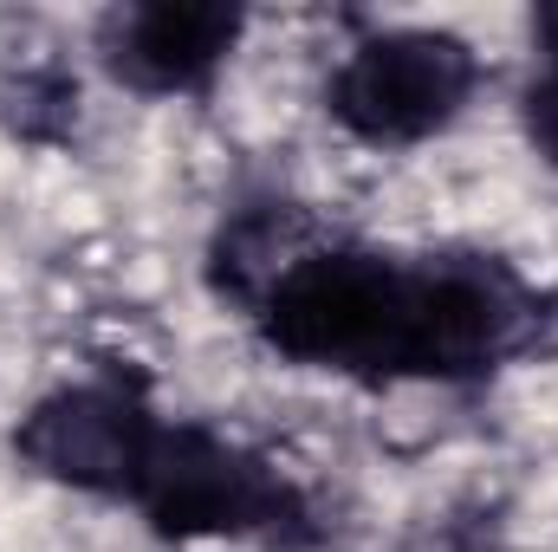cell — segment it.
Segmentation results:
<instances>
[{
  "label": "cell",
  "mask_w": 558,
  "mask_h": 552,
  "mask_svg": "<svg viewBox=\"0 0 558 552\" xmlns=\"http://www.w3.org/2000/svg\"><path fill=\"white\" fill-rule=\"evenodd\" d=\"M254 312L286 358L344 377H474L539 325V299L494 261H397L338 241H312Z\"/></svg>",
  "instance_id": "6da1fadb"
},
{
  "label": "cell",
  "mask_w": 558,
  "mask_h": 552,
  "mask_svg": "<svg viewBox=\"0 0 558 552\" xmlns=\"http://www.w3.org/2000/svg\"><path fill=\"white\" fill-rule=\"evenodd\" d=\"M474 92V52L454 33H377L331 79V118L364 143H416Z\"/></svg>",
  "instance_id": "3957f363"
},
{
  "label": "cell",
  "mask_w": 558,
  "mask_h": 552,
  "mask_svg": "<svg viewBox=\"0 0 558 552\" xmlns=\"http://www.w3.org/2000/svg\"><path fill=\"white\" fill-rule=\"evenodd\" d=\"M241 39L234 7H195V0H156L124 7L105 20V65L137 92H195Z\"/></svg>",
  "instance_id": "5b68a950"
},
{
  "label": "cell",
  "mask_w": 558,
  "mask_h": 552,
  "mask_svg": "<svg viewBox=\"0 0 558 552\" xmlns=\"http://www.w3.org/2000/svg\"><path fill=\"white\" fill-rule=\"evenodd\" d=\"M156 429H162V416L143 404V391L118 384V377H92V384L52 391L20 422V455L65 488L131 501V481H137Z\"/></svg>",
  "instance_id": "277c9868"
},
{
  "label": "cell",
  "mask_w": 558,
  "mask_h": 552,
  "mask_svg": "<svg viewBox=\"0 0 558 552\" xmlns=\"http://www.w3.org/2000/svg\"><path fill=\"white\" fill-rule=\"evenodd\" d=\"M539 33H546V72L533 79L526 124H533L539 156H546V163H558V13H546V20H539Z\"/></svg>",
  "instance_id": "8992f818"
},
{
  "label": "cell",
  "mask_w": 558,
  "mask_h": 552,
  "mask_svg": "<svg viewBox=\"0 0 558 552\" xmlns=\"http://www.w3.org/2000/svg\"><path fill=\"white\" fill-rule=\"evenodd\" d=\"M131 507H143L175 540H292L312 514L305 494L274 461L247 455L241 442L202 422H162L137 481Z\"/></svg>",
  "instance_id": "7a4b0ae2"
}]
</instances>
